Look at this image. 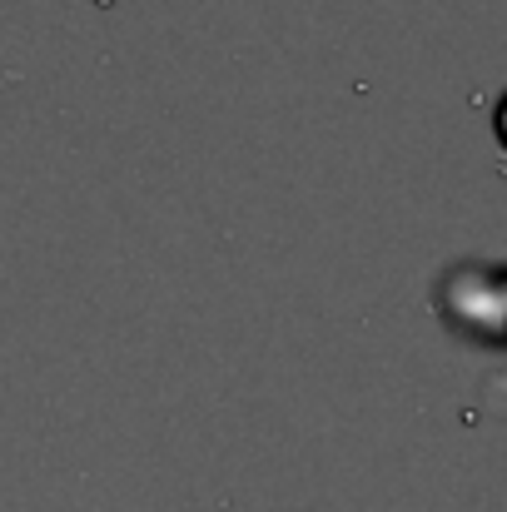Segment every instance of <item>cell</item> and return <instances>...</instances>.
I'll return each mask as SVG.
<instances>
[{"mask_svg": "<svg viewBox=\"0 0 507 512\" xmlns=\"http://www.w3.org/2000/svg\"><path fill=\"white\" fill-rule=\"evenodd\" d=\"M498 140H503V150H507V100H503V110H498Z\"/></svg>", "mask_w": 507, "mask_h": 512, "instance_id": "1", "label": "cell"}]
</instances>
